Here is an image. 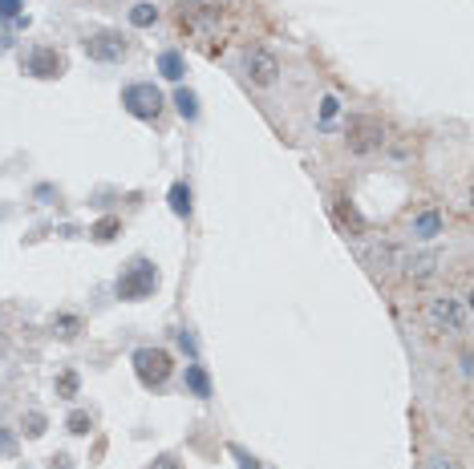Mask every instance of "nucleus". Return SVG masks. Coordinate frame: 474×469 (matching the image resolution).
Listing matches in <instances>:
<instances>
[{"instance_id":"1","label":"nucleus","mask_w":474,"mask_h":469,"mask_svg":"<svg viewBox=\"0 0 474 469\" xmlns=\"http://www.w3.org/2000/svg\"><path fill=\"white\" fill-rule=\"evenodd\" d=\"M426 324L434 332H466L471 328V312L454 296H438V300L426 304Z\"/></svg>"},{"instance_id":"2","label":"nucleus","mask_w":474,"mask_h":469,"mask_svg":"<svg viewBox=\"0 0 474 469\" xmlns=\"http://www.w3.org/2000/svg\"><path fill=\"white\" fill-rule=\"evenodd\" d=\"M154 287H158V271H154V263L134 259V263L118 275V300H146Z\"/></svg>"},{"instance_id":"3","label":"nucleus","mask_w":474,"mask_h":469,"mask_svg":"<svg viewBox=\"0 0 474 469\" xmlns=\"http://www.w3.org/2000/svg\"><path fill=\"white\" fill-rule=\"evenodd\" d=\"M170 352L163 348H138L134 352V373H138V380H142L146 389H163L166 380H170Z\"/></svg>"},{"instance_id":"4","label":"nucleus","mask_w":474,"mask_h":469,"mask_svg":"<svg viewBox=\"0 0 474 469\" xmlns=\"http://www.w3.org/2000/svg\"><path fill=\"white\" fill-rule=\"evenodd\" d=\"M122 105H126V114H134V117H142V121H150V117H158V110H163V94H158L150 81H138V85H126Z\"/></svg>"},{"instance_id":"5","label":"nucleus","mask_w":474,"mask_h":469,"mask_svg":"<svg viewBox=\"0 0 474 469\" xmlns=\"http://www.w3.org/2000/svg\"><path fill=\"white\" fill-rule=\"evenodd\" d=\"M179 24L183 28H190L195 37H207V28H215L219 24V8L215 4H183V12H179Z\"/></svg>"},{"instance_id":"6","label":"nucleus","mask_w":474,"mask_h":469,"mask_svg":"<svg viewBox=\"0 0 474 469\" xmlns=\"http://www.w3.org/2000/svg\"><path fill=\"white\" fill-rule=\"evenodd\" d=\"M85 53L94 61H122L126 57V37L122 33H94V37H85Z\"/></svg>"},{"instance_id":"7","label":"nucleus","mask_w":474,"mask_h":469,"mask_svg":"<svg viewBox=\"0 0 474 469\" xmlns=\"http://www.w3.org/2000/svg\"><path fill=\"white\" fill-rule=\"evenodd\" d=\"M381 121L377 117H353V126H349V146H353L357 154H365V150H377L381 146Z\"/></svg>"},{"instance_id":"8","label":"nucleus","mask_w":474,"mask_h":469,"mask_svg":"<svg viewBox=\"0 0 474 469\" xmlns=\"http://www.w3.org/2000/svg\"><path fill=\"white\" fill-rule=\"evenodd\" d=\"M24 69L33 73V77H61V73H65V61H61L57 49H33V53L24 57Z\"/></svg>"},{"instance_id":"9","label":"nucleus","mask_w":474,"mask_h":469,"mask_svg":"<svg viewBox=\"0 0 474 469\" xmlns=\"http://www.w3.org/2000/svg\"><path fill=\"white\" fill-rule=\"evenodd\" d=\"M276 73H280V61H276L268 49H247V77H252L256 85H272Z\"/></svg>"},{"instance_id":"10","label":"nucleus","mask_w":474,"mask_h":469,"mask_svg":"<svg viewBox=\"0 0 474 469\" xmlns=\"http://www.w3.org/2000/svg\"><path fill=\"white\" fill-rule=\"evenodd\" d=\"M438 231H442V214L438 211H426V214L414 219V235H418V239H434Z\"/></svg>"},{"instance_id":"11","label":"nucleus","mask_w":474,"mask_h":469,"mask_svg":"<svg viewBox=\"0 0 474 469\" xmlns=\"http://www.w3.org/2000/svg\"><path fill=\"white\" fill-rule=\"evenodd\" d=\"M170 211L179 214V219H187V214H190V190H187V182H174V187H170Z\"/></svg>"},{"instance_id":"12","label":"nucleus","mask_w":474,"mask_h":469,"mask_svg":"<svg viewBox=\"0 0 474 469\" xmlns=\"http://www.w3.org/2000/svg\"><path fill=\"white\" fill-rule=\"evenodd\" d=\"M158 73H163L166 81H179V77H183V57H179V53H163V57H158Z\"/></svg>"},{"instance_id":"13","label":"nucleus","mask_w":474,"mask_h":469,"mask_svg":"<svg viewBox=\"0 0 474 469\" xmlns=\"http://www.w3.org/2000/svg\"><path fill=\"white\" fill-rule=\"evenodd\" d=\"M187 384H190V393H195V397H211V384H207V373H203L199 364H190V368H187Z\"/></svg>"},{"instance_id":"14","label":"nucleus","mask_w":474,"mask_h":469,"mask_svg":"<svg viewBox=\"0 0 474 469\" xmlns=\"http://www.w3.org/2000/svg\"><path fill=\"white\" fill-rule=\"evenodd\" d=\"M174 105H179L183 117H199V97L190 94V89H179V94H174Z\"/></svg>"},{"instance_id":"15","label":"nucleus","mask_w":474,"mask_h":469,"mask_svg":"<svg viewBox=\"0 0 474 469\" xmlns=\"http://www.w3.org/2000/svg\"><path fill=\"white\" fill-rule=\"evenodd\" d=\"M154 17H158V8H154V4H134V8H130V21L138 24V28L154 24Z\"/></svg>"},{"instance_id":"16","label":"nucleus","mask_w":474,"mask_h":469,"mask_svg":"<svg viewBox=\"0 0 474 469\" xmlns=\"http://www.w3.org/2000/svg\"><path fill=\"white\" fill-rule=\"evenodd\" d=\"M430 267H434V255L405 259V271H409V275H418V280H422V275H430Z\"/></svg>"},{"instance_id":"17","label":"nucleus","mask_w":474,"mask_h":469,"mask_svg":"<svg viewBox=\"0 0 474 469\" xmlns=\"http://www.w3.org/2000/svg\"><path fill=\"white\" fill-rule=\"evenodd\" d=\"M118 227H122L118 219H101V223H97V227H94V239H97V243H110Z\"/></svg>"},{"instance_id":"18","label":"nucleus","mask_w":474,"mask_h":469,"mask_svg":"<svg viewBox=\"0 0 474 469\" xmlns=\"http://www.w3.org/2000/svg\"><path fill=\"white\" fill-rule=\"evenodd\" d=\"M21 0H0V21H17L21 17Z\"/></svg>"},{"instance_id":"19","label":"nucleus","mask_w":474,"mask_h":469,"mask_svg":"<svg viewBox=\"0 0 474 469\" xmlns=\"http://www.w3.org/2000/svg\"><path fill=\"white\" fill-rule=\"evenodd\" d=\"M70 433H77V437L90 433V413H73V417H70Z\"/></svg>"},{"instance_id":"20","label":"nucleus","mask_w":474,"mask_h":469,"mask_svg":"<svg viewBox=\"0 0 474 469\" xmlns=\"http://www.w3.org/2000/svg\"><path fill=\"white\" fill-rule=\"evenodd\" d=\"M45 433V417L41 413H28V437H41Z\"/></svg>"},{"instance_id":"21","label":"nucleus","mask_w":474,"mask_h":469,"mask_svg":"<svg viewBox=\"0 0 474 469\" xmlns=\"http://www.w3.org/2000/svg\"><path fill=\"white\" fill-rule=\"evenodd\" d=\"M150 469H183V461L166 453V457H154V466H150Z\"/></svg>"},{"instance_id":"22","label":"nucleus","mask_w":474,"mask_h":469,"mask_svg":"<svg viewBox=\"0 0 474 469\" xmlns=\"http://www.w3.org/2000/svg\"><path fill=\"white\" fill-rule=\"evenodd\" d=\"M73 389H77V376H73V373H65V376H61V393H65V397H70Z\"/></svg>"},{"instance_id":"23","label":"nucleus","mask_w":474,"mask_h":469,"mask_svg":"<svg viewBox=\"0 0 474 469\" xmlns=\"http://www.w3.org/2000/svg\"><path fill=\"white\" fill-rule=\"evenodd\" d=\"M332 114H336V97H325V121H329Z\"/></svg>"},{"instance_id":"24","label":"nucleus","mask_w":474,"mask_h":469,"mask_svg":"<svg viewBox=\"0 0 474 469\" xmlns=\"http://www.w3.org/2000/svg\"><path fill=\"white\" fill-rule=\"evenodd\" d=\"M430 469H454V466H450V457H438V461H434Z\"/></svg>"}]
</instances>
